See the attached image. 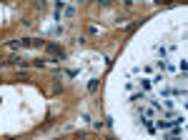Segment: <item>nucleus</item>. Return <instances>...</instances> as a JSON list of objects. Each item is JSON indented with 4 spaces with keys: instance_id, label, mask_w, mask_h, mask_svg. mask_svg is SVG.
<instances>
[{
    "instance_id": "1",
    "label": "nucleus",
    "mask_w": 188,
    "mask_h": 140,
    "mask_svg": "<svg viewBox=\"0 0 188 140\" xmlns=\"http://www.w3.org/2000/svg\"><path fill=\"white\" fill-rule=\"evenodd\" d=\"M88 90L96 93V90H98V80H90V83H88Z\"/></svg>"
}]
</instances>
